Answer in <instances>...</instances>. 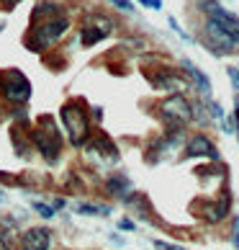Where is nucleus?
Instances as JSON below:
<instances>
[{
    "instance_id": "1",
    "label": "nucleus",
    "mask_w": 239,
    "mask_h": 250,
    "mask_svg": "<svg viewBox=\"0 0 239 250\" xmlns=\"http://www.w3.org/2000/svg\"><path fill=\"white\" fill-rule=\"evenodd\" d=\"M62 124H64V132L70 134V142L75 147H82L88 142V134H90V122L85 116V111H80V101H70L64 104L62 111Z\"/></svg>"
},
{
    "instance_id": "2",
    "label": "nucleus",
    "mask_w": 239,
    "mask_h": 250,
    "mask_svg": "<svg viewBox=\"0 0 239 250\" xmlns=\"http://www.w3.org/2000/svg\"><path fill=\"white\" fill-rule=\"evenodd\" d=\"M0 93H3L5 101H11V104H26L31 98V83L26 80L23 72L11 70L0 78Z\"/></svg>"
},
{
    "instance_id": "3",
    "label": "nucleus",
    "mask_w": 239,
    "mask_h": 250,
    "mask_svg": "<svg viewBox=\"0 0 239 250\" xmlns=\"http://www.w3.org/2000/svg\"><path fill=\"white\" fill-rule=\"evenodd\" d=\"M201 8H203V11L208 13V18H211V21L221 26V29L226 31V36H229V39H232V42L237 44V47H239V18H237L234 13L224 11V8L219 5L216 0H203V3H201Z\"/></svg>"
},
{
    "instance_id": "4",
    "label": "nucleus",
    "mask_w": 239,
    "mask_h": 250,
    "mask_svg": "<svg viewBox=\"0 0 239 250\" xmlns=\"http://www.w3.org/2000/svg\"><path fill=\"white\" fill-rule=\"evenodd\" d=\"M162 119H165V124H170V126H183V124H188L190 119H193L190 104H188V101L183 98L180 93L170 96V98L162 104Z\"/></svg>"
},
{
    "instance_id": "5",
    "label": "nucleus",
    "mask_w": 239,
    "mask_h": 250,
    "mask_svg": "<svg viewBox=\"0 0 239 250\" xmlns=\"http://www.w3.org/2000/svg\"><path fill=\"white\" fill-rule=\"evenodd\" d=\"M44 129L39 126V132H34V140H36V147L44 152L49 163L57 160V152H59V132L57 126L52 124V119H41Z\"/></svg>"
},
{
    "instance_id": "6",
    "label": "nucleus",
    "mask_w": 239,
    "mask_h": 250,
    "mask_svg": "<svg viewBox=\"0 0 239 250\" xmlns=\"http://www.w3.org/2000/svg\"><path fill=\"white\" fill-rule=\"evenodd\" d=\"M206 44H208V47L214 49L216 54L232 52V49L237 47V44H234V42L226 36V31H224L219 23H214V21H211V18L206 21Z\"/></svg>"
},
{
    "instance_id": "7",
    "label": "nucleus",
    "mask_w": 239,
    "mask_h": 250,
    "mask_svg": "<svg viewBox=\"0 0 239 250\" xmlns=\"http://www.w3.org/2000/svg\"><path fill=\"white\" fill-rule=\"evenodd\" d=\"M52 248V229L47 227H29L21 235V250H49Z\"/></svg>"
},
{
    "instance_id": "8",
    "label": "nucleus",
    "mask_w": 239,
    "mask_h": 250,
    "mask_svg": "<svg viewBox=\"0 0 239 250\" xmlns=\"http://www.w3.org/2000/svg\"><path fill=\"white\" fill-rule=\"evenodd\" d=\"M67 18H54V21H49V23H44L41 26V29H39V34H36V36H39V44H36V47H47V44H52V42H57L59 39V36L64 34V31H67Z\"/></svg>"
},
{
    "instance_id": "9",
    "label": "nucleus",
    "mask_w": 239,
    "mask_h": 250,
    "mask_svg": "<svg viewBox=\"0 0 239 250\" xmlns=\"http://www.w3.org/2000/svg\"><path fill=\"white\" fill-rule=\"evenodd\" d=\"M185 157H211V160H219V152L203 134H198L185 145Z\"/></svg>"
},
{
    "instance_id": "10",
    "label": "nucleus",
    "mask_w": 239,
    "mask_h": 250,
    "mask_svg": "<svg viewBox=\"0 0 239 250\" xmlns=\"http://www.w3.org/2000/svg\"><path fill=\"white\" fill-rule=\"evenodd\" d=\"M108 31H111V23H108V21H100L98 26H88V29H82V34H80L82 47H93V44L103 39Z\"/></svg>"
},
{
    "instance_id": "11",
    "label": "nucleus",
    "mask_w": 239,
    "mask_h": 250,
    "mask_svg": "<svg viewBox=\"0 0 239 250\" xmlns=\"http://www.w3.org/2000/svg\"><path fill=\"white\" fill-rule=\"evenodd\" d=\"M183 67H185V72H188V75H190L193 80H196V85H198L201 90H203V93H208V90H211V83H208V78L203 75V72H201L193 62H188V60L183 62Z\"/></svg>"
},
{
    "instance_id": "12",
    "label": "nucleus",
    "mask_w": 239,
    "mask_h": 250,
    "mask_svg": "<svg viewBox=\"0 0 239 250\" xmlns=\"http://www.w3.org/2000/svg\"><path fill=\"white\" fill-rule=\"evenodd\" d=\"M224 214H226V207H224V204H206V207H203V219L211 222V225L221 222Z\"/></svg>"
},
{
    "instance_id": "13",
    "label": "nucleus",
    "mask_w": 239,
    "mask_h": 250,
    "mask_svg": "<svg viewBox=\"0 0 239 250\" xmlns=\"http://www.w3.org/2000/svg\"><path fill=\"white\" fill-rule=\"evenodd\" d=\"M77 211H80V214H90V217H106L111 209H108V207H98V204H80Z\"/></svg>"
},
{
    "instance_id": "14",
    "label": "nucleus",
    "mask_w": 239,
    "mask_h": 250,
    "mask_svg": "<svg viewBox=\"0 0 239 250\" xmlns=\"http://www.w3.org/2000/svg\"><path fill=\"white\" fill-rule=\"evenodd\" d=\"M108 188H111L116 196H124V191L129 188V181L124 175H116V178H108Z\"/></svg>"
},
{
    "instance_id": "15",
    "label": "nucleus",
    "mask_w": 239,
    "mask_h": 250,
    "mask_svg": "<svg viewBox=\"0 0 239 250\" xmlns=\"http://www.w3.org/2000/svg\"><path fill=\"white\" fill-rule=\"evenodd\" d=\"M34 209L39 211V214H41L44 219H52V217H54V209H52V207H47V204H41V201H34Z\"/></svg>"
},
{
    "instance_id": "16",
    "label": "nucleus",
    "mask_w": 239,
    "mask_h": 250,
    "mask_svg": "<svg viewBox=\"0 0 239 250\" xmlns=\"http://www.w3.org/2000/svg\"><path fill=\"white\" fill-rule=\"evenodd\" d=\"M108 3H113L116 8H121V11H129V13H131V11H134V5H131V0H108Z\"/></svg>"
},
{
    "instance_id": "17",
    "label": "nucleus",
    "mask_w": 239,
    "mask_h": 250,
    "mask_svg": "<svg viewBox=\"0 0 239 250\" xmlns=\"http://www.w3.org/2000/svg\"><path fill=\"white\" fill-rule=\"evenodd\" d=\"M154 248H157V250H183L180 245H170V243H162V240H157V243H154Z\"/></svg>"
},
{
    "instance_id": "18",
    "label": "nucleus",
    "mask_w": 239,
    "mask_h": 250,
    "mask_svg": "<svg viewBox=\"0 0 239 250\" xmlns=\"http://www.w3.org/2000/svg\"><path fill=\"white\" fill-rule=\"evenodd\" d=\"M229 75H232V83H234V88L239 90V70H237V67H229Z\"/></svg>"
},
{
    "instance_id": "19",
    "label": "nucleus",
    "mask_w": 239,
    "mask_h": 250,
    "mask_svg": "<svg viewBox=\"0 0 239 250\" xmlns=\"http://www.w3.org/2000/svg\"><path fill=\"white\" fill-rule=\"evenodd\" d=\"M139 3H144V5H149V8H160V5H162L160 0H139Z\"/></svg>"
},
{
    "instance_id": "20",
    "label": "nucleus",
    "mask_w": 239,
    "mask_h": 250,
    "mask_svg": "<svg viewBox=\"0 0 239 250\" xmlns=\"http://www.w3.org/2000/svg\"><path fill=\"white\" fill-rule=\"evenodd\" d=\"M118 227H121V229H131L134 225H131V222H129V219H121V225H118Z\"/></svg>"
},
{
    "instance_id": "21",
    "label": "nucleus",
    "mask_w": 239,
    "mask_h": 250,
    "mask_svg": "<svg viewBox=\"0 0 239 250\" xmlns=\"http://www.w3.org/2000/svg\"><path fill=\"white\" fill-rule=\"evenodd\" d=\"M3 3H5V5H8V8H13V5H16V3H18V0H3Z\"/></svg>"
},
{
    "instance_id": "22",
    "label": "nucleus",
    "mask_w": 239,
    "mask_h": 250,
    "mask_svg": "<svg viewBox=\"0 0 239 250\" xmlns=\"http://www.w3.org/2000/svg\"><path fill=\"white\" fill-rule=\"evenodd\" d=\"M0 250H8V248H5V243H0Z\"/></svg>"
}]
</instances>
